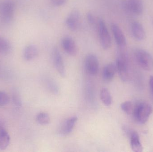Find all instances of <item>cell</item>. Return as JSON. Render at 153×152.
I'll list each match as a JSON object with an SVG mask.
<instances>
[{
    "mask_svg": "<svg viewBox=\"0 0 153 152\" xmlns=\"http://www.w3.org/2000/svg\"><path fill=\"white\" fill-rule=\"evenodd\" d=\"M153 112V108L149 104L141 102L135 104L133 115L138 123L144 124L147 122Z\"/></svg>",
    "mask_w": 153,
    "mask_h": 152,
    "instance_id": "cell-1",
    "label": "cell"
},
{
    "mask_svg": "<svg viewBox=\"0 0 153 152\" xmlns=\"http://www.w3.org/2000/svg\"><path fill=\"white\" fill-rule=\"evenodd\" d=\"M116 65L120 79L124 82L128 81L130 78V70L127 56L124 52L118 53Z\"/></svg>",
    "mask_w": 153,
    "mask_h": 152,
    "instance_id": "cell-2",
    "label": "cell"
},
{
    "mask_svg": "<svg viewBox=\"0 0 153 152\" xmlns=\"http://www.w3.org/2000/svg\"><path fill=\"white\" fill-rule=\"evenodd\" d=\"M136 60L139 66L147 71L153 70V58L152 55L146 50L137 48L134 52Z\"/></svg>",
    "mask_w": 153,
    "mask_h": 152,
    "instance_id": "cell-3",
    "label": "cell"
},
{
    "mask_svg": "<svg viewBox=\"0 0 153 152\" xmlns=\"http://www.w3.org/2000/svg\"><path fill=\"white\" fill-rule=\"evenodd\" d=\"M96 27L102 47L104 50L109 49L111 46V37L104 21L102 18L99 19Z\"/></svg>",
    "mask_w": 153,
    "mask_h": 152,
    "instance_id": "cell-4",
    "label": "cell"
},
{
    "mask_svg": "<svg viewBox=\"0 0 153 152\" xmlns=\"http://www.w3.org/2000/svg\"><path fill=\"white\" fill-rule=\"evenodd\" d=\"M15 4L11 0L0 1V19L2 22L8 24L14 16Z\"/></svg>",
    "mask_w": 153,
    "mask_h": 152,
    "instance_id": "cell-5",
    "label": "cell"
},
{
    "mask_svg": "<svg viewBox=\"0 0 153 152\" xmlns=\"http://www.w3.org/2000/svg\"><path fill=\"white\" fill-rule=\"evenodd\" d=\"M122 5L125 10L135 15H141L143 12V0H123Z\"/></svg>",
    "mask_w": 153,
    "mask_h": 152,
    "instance_id": "cell-6",
    "label": "cell"
},
{
    "mask_svg": "<svg viewBox=\"0 0 153 152\" xmlns=\"http://www.w3.org/2000/svg\"><path fill=\"white\" fill-rule=\"evenodd\" d=\"M81 21L80 12L76 9H74L70 12L65 20L67 27L72 31H76L79 28Z\"/></svg>",
    "mask_w": 153,
    "mask_h": 152,
    "instance_id": "cell-7",
    "label": "cell"
},
{
    "mask_svg": "<svg viewBox=\"0 0 153 152\" xmlns=\"http://www.w3.org/2000/svg\"><path fill=\"white\" fill-rule=\"evenodd\" d=\"M85 66L86 71L91 76L97 75L99 70V62L96 55L89 54L85 60Z\"/></svg>",
    "mask_w": 153,
    "mask_h": 152,
    "instance_id": "cell-8",
    "label": "cell"
},
{
    "mask_svg": "<svg viewBox=\"0 0 153 152\" xmlns=\"http://www.w3.org/2000/svg\"><path fill=\"white\" fill-rule=\"evenodd\" d=\"M53 59L54 65L60 76L64 77L66 75L64 62L59 49L55 47L53 49Z\"/></svg>",
    "mask_w": 153,
    "mask_h": 152,
    "instance_id": "cell-9",
    "label": "cell"
},
{
    "mask_svg": "<svg viewBox=\"0 0 153 152\" xmlns=\"http://www.w3.org/2000/svg\"><path fill=\"white\" fill-rule=\"evenodd\" d=\"M111 29L117 45L120 48H124L126 45L127 41L124 32L120 27L115 23L111 25Z\"/></svg>",
    "mask_w": 153,
    "mask_h": 152,
    "instance_id": "cell-10",
    "label": "cell"
},
{
    "mask_svg": "<svg viewBox=\"0 0 153 152\" xmlns=\"http://www.w3.org/2000/svg\"><path fill=\"white\" fill-rule=\"evenodd\" d=\"M62 45L65 52L71 56H75L77 53V46L72 37L65 36L62 39Z\"/></svg>",
    "mask_w": 153,
    "mask_h": 152,
    "instance_id": "cell-11",
    "label": "cell"
},
{
    "mask_svg": "<svg viewBox=\"0 0 153 152\" xmlns=\"http://www.w3.org/2000/svg\"><path fill=\"white\" fill-rule=\"evenodd\" d=\"M78 120L76 116H74L66 119L63 122L59 129V133L62 135L69 134L72 132L75 124Z\"/></svg>",
    "mask_w": 153,
    "mask_h": 152,
    "instance_id": "cell-12",
    "label": "cell"
},
{
    "mask_svg": "<svg viewBox=\"0 0 153 152\" xmlns=\"http://www.w3.org/2000/svg\"><path fill=\"white\" fill-rule=\"evenodd\" d=\"M131 33L135 39L138 41L144 40L146 37V33L143 25L138 21H134L131 24Z\"/></svg>",
    "mask_w": 153,
    "mask_h": 152,
    "instance_id": "cell-13",
    "label": "cell"
},
{
    "mask_svg": "<svg viewBox=\"0 0 153 152\" xmlns=\"http://www.w3.org/2000/svg\"><path fill=\"white\" fill-rule=\"evenodd\" d=\"M38 53L37 46L36 45L29 44L23 50V57L26 60L31 61L37 56Z\"/></svg>",
    "mask_w": 153,
    "mask_h": 152,
    "instance_id": "cell-14",
    "label": "cell"
},
{
    "mask_svg": "<svg viewBox=\"0 0 153 152\" xmlns=\"http://www.w3.org/2000/svg\"><path fill=\"white\" fill-rule=\"evenodd\" d=\"M130 137V145L133 151L142 152L143 147L140 142V137L135 131H132L129 133Z\"/></svg>",
    "mask_w": 153,
    "mask_h": 152,
    "instance_id": "cell-15",
    "label": "cell"
},
{
    "mask_svg": "<svg viewBox=\"0 0 153 152\" xmlns=\"http://www.w3.org/2000/svg\"><path fill=\"white\" fill-rule=\"evenodd\" d=\"M117 67L116 64L109 63L104 67L103 70V78L107 81H111L114 78L116 74Z\"/></svg>",
    "mask_w": 153,
    "mask_h": 152,
    "instance_id": "cell-16",
    "label": "cell"
},
{
    "mask_svg": "<svg viewBox=\"0 0 153 152\" xmlns=\"http://www.w3.org/2000/svg\"><path fill=\"white\" fill-rule=\"evenodd\" d=\"M9 134L4 129L1 128L0 129V150L2 151L7 149L10 143Z\"/></svg>",
    "mask_w": 153,
    "mask_h": 152,
    "instance_id": "cell-17",
    "label": "cell"
},
{
    "mask_svg": "<svg viewBox=\"0 0 153 152\" xmlns=\"http://www.w3.org/2000/svg\"><path fill=\"white\" fill-rule=\"evenodd\" d=\"M100 97L104 105L110 106L112 103V97L109 90L106 87L102 88L101 90Z\"/></svg>",
    "mask_w": 153,
    "mask_h": 152,
    "instance_id": "cell-18",
    "label": "cell"
},
{
    "mask_svg": "<svg viewBox=\"0 0 153 152\" xmlns=\"http://www.w3.org/2000/svg\"><path fill=\"white\" fill-rule=\"evenodd\" d=\"M12 46L10 42L6 38L0 36V53L6 54L11 51Z\"/></svg>",
    "mask_w": 153,
    "mask_h": 152,
    "instance_id": "cell-19",
    "label": "cell"
},
{
    "mask_svg": "<svg viewBox=\"0 0 153 152\" xmlns=\"http://www.w3.org/2000/svg\"><path fill=\"white\" fill-rule=\"evenodd\" d=\"M36 120L39 125L45 126L50 122V117L48 113L41 112L37 114L36 117Z\"/></svg>",
    "mask_w": 153,
    "mask_h": 152,
    "instance_id": "cell-20",
    "label": "cell"
},
{
    "mask_svg": "<svg viewBox=\"0 0 153 152\" xmlns=\"http://www.w3.org/2000/svg\"><path fill=\"white\" fill-rule=\"evenodd\" d=\"M135 104L130 101H126L122 103L120 108L123 111L128 115H133Z\"/></svg>",
    "mask_w": 153,
    "mask_h": 152,
    "instance_id": "cell-21",
    "label": "cell"
},
{
    "mask_svg": "<svg viewBox=\"0 0 153 152\" xmlns=\"http://www.w3.org/2000/svg\"><path fill=\"white\" fill-rule=\"evenodd\" d=\"M46 85L48 90L54 94H57L59 92L58 85L54 80L48 79L46 80Z\"/></svg>",
    "mask_w": 153,
    "mask_h": 152,
    "instance_id": "cell-22",
    "label": "cell"
},
{
    "mask_svg": "<svg viewBox=\"0 0 153 152\" xmlns=\"http://www.w3.org/2000/svg\"><path fill=\"white\" fill-rule=\"evenodd\" d=\"M12 98V99L13 102L15 106L18 108L22 107V101L21 98L17 91H14L13 92Z\"/></svg>",
    "mask_w": 153,
    "mask_h": 152,
    "instance_id": "cell-23",
    "label": "cell"
},
{
    "mask_svg": "<svg viewBox=\"0 0 153 152\" xmlns=\"http://www.w3.org/2000/svg\"><path fill=\"white\" fill-rule=\"evenodd\" d=\"M10 102V98L7 94L3 91H0V106L3 107L7 105Z\"/></svg>",
    "mask_w": 153,
    "mask_h": 152,
    "instance_id": "cell-24",
    "label": "cell"
},
{
    "mask_svg": "<svg viewBox=\"0 0 153 152\" xmlns=\"http://www.w3.org/2000/svg\"><path fill=\"white\" fill-rule=\"evenodd\" d=\"M87 19L88 23L90 25H92V26L95 25L96 26L98 20L96 19L95 17L94 16L93 14L91 12H89L87 13Z\"/></svg>",
    "mask_w": 153,
    "mask_h": 152,
    "instance_id": "cell-25",
    "label": "cell"
},
{
    "mask_svg": "<svg viewBox=\"0 0 153 152\" xmlns=\"http://www.w3.org/2000/svg\"><path fill=\"white\" fill-rule=\"evenodd\" d=\"M67 0H51L53 5L56 7L62 6L66 3Z\"/></svg>",
    "mask_w": 153,
    "mask_h": 152,
    "instance_id": "cell-26",
    "label": "cell"
},
{
    "mask_svg": "<svg viewBox=\"0 0 153 152\" xmlns=\"http://www.w3.org/2000/svg\"><path fill=\"white\" fill-rule=\"evenodd\" d=\"M149 86L151 93L153 97V76H151L149 79Z\"/></svg>",
    "mask_w": 153,
    "mask_h": 152,
    "instance_id": "cell-27",
    "label": "cell"
},
{
    "mask_svg": "<svg viewBox=\"0 0 153 152\" xmlns=\"http://www.w3.org/2000/svg\"><path fill=\"white\" fill-rule=\"evenodd\" d=\"M1 125H0V129H1Z\"/></svg>",
    "mask_w": 153,
    "mask_h": 152,
    "instance_id": "cell-28",
    "label": "cell"
},
{
    "mask_svg": "<svg viewBox=\"0 0 153 152\" xmlns=\"http://www.w3.org/2000/svg\"><path fill=\"white\" fill-rule=\"evenodd\" d=\"M152 25H153V20L152 21Z\"/></svg>",
    "mask_w": 153,
    "mask_h": 152,
    "instance_id": "cell-29",
    "label": "cell"
}]
</instances>
